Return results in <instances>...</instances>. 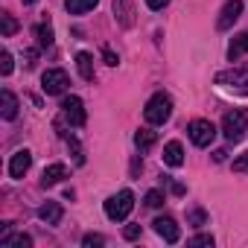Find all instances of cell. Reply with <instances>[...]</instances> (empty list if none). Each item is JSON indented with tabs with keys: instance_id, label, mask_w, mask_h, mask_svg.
<instances>
[{
	"instance_id": "obj_4",
	"label": "cell",
	"mask_w": 248,
	"mask_h": 248,
	"mask_svg": "<svg viewBox=\"0 0 248 248\" xmlns=\"http://www.w3.org/2000/svg\"><path fill=\"white\" fill-rule=\"evenodd\" d=\"M216 85L231 88V91H239V93H248V64H239V67H231V70L216 73Z\"/></svg>"
},
{
	"instance_id": "obj_5",
	"label": "cell",
	"mask_w": 248,
	"mask_h": 248,
	"mask_svg": "<svg viewBox=\"0 0 248 248\" xmlns=\"http://www.w3.org/2000/svg\"><path fill=\"white\" fill-rule=\"evenodd\" d=\"M187 135H190V140L199 149H207L213 143V138H216V126H213L210 120H193L190 126H187Z\"/></svg>"
},
{
	"instance_id": "obj_27",
	"label": "cell",
	"mask_w": 248,
	"mask_h": 248,
	"mask_svg": "<svg viewBox=\"0 0 248 248\" xmlns=\"http://www.w3.org/2000/svg\"><path fill=\"white\" fill-rule=\"evenodd\" d=\"M187 245H213V236H210V233H199V236H193Z\"/></svg>"
},
{
	"instance_id": "obj_19",
	"label": "cell",
	"mask_w": 248,
	"mask_h": 248,
	"mask_svg": "<svg viewBox=\"0 0 248 248\" xmlns=\"http://www.w3.org/2000/svg\"><path fill=\"white\" fill-rule=\"evenodd\" d=\"M96 3H99V0H64V6H67L70 15H85V12L93 9Z\"/></svg>"
},
{
	"instance_id": "obj_18",
	"label": "cell",
	"mask_w": 248,
	"mask_h": 248,
	"mask_svg": "<svg viewBox=\"0 0 248 248\" xmlns=\"http://www.w3.org/2000/svg\"><path fill=\"white\" fill-rule=\"evenodd\" d=\"M0 245H6V248H30L32 245V236H27V233H3L0 236Z\"/></svg>"
},
{
	"instance_id": "obj_3",
	"label": "cell",
	"mask_w": 248,
	"mask_h": 248,
	"mask_svg": "<svg viewBox=\"0 0 248 248\" xmlns=\"http://www.w3.org/2000/svg\"><path fill=\"white\" fill-rule=\"evenodd\" d=\"M132 207H135V193L132 190H120L117 196H111L105 202V216L111 222H123V219L132 213Z\"/></svg>"
},
{
	"instance_id": "obj_16",
	"label": "cell",
	"mask_w": 248,
	"mask_h": 248,
	"mask_svg": "<svg viewBox=\"0 0 248 248\" xmlns=\"http://www.w3.org/2000/svg\"><path fill=\"white\" fill-rule=\"evenodd\" d=\"M76 67L85 82H93V56L91 53H76Z\"/></svg>"
},
{
	"instance_id": "obj_9",
	"label": "cell",
	"mask_w": 248,
	"mask_h": 248,
	"mask_svg": "<svg viewBox=\"0 0 248 248\" xmlns=\"http://www.w3.org/2000/svg\"><path fill=\"white\" fill-rule=\"evenodd\" d=\"M152 228H155V233H158L164 242H178V239H181V228H178L175 219H170V216H158V219L152 222Z\"/></svg>"
},
{
	"instance_id": "obj_29",
	"label": "cell",
	"mask_w": 248,
	"mask_h": 248,
	"mask_svg": "<svg viewBox=\"0 0 248 248\" xmlns=\"http://www.w3.org/2000/svg\"><path fill=\"white\" fill-rule=\"evenodd\" d=\"M123 236H126V239H138L140 236V225H126V228H123Z\"/></svg>"
},
{
	"instance_id": "obj_15",
	"label": "cell",
	"mask_w": 248,
	"mask_h": 248,
	"mask_svg": "<svg viewBox=\"0 0 248 248\" xmlns=\"http://www.w3.org/2000/svg\"><path fill=\"white\" fill-rule=\"evenodd\" d=\"M245 53H248V30L239 32V35H233V41H231V47H228V59L236 62V59L245 56Z\"/></svg>"
},
{
	"instance_id": "obj_10",
	"label": "cell",
	"mask_w": 248,
	"mask_h": 248,
	"mask_svg": "<svg viewBox=\"0 0 248 248\" xmlns=\"http://www.w3.org/2000/svg\"><path fill=\"white\" fill-rule=\"evenodd\" d=\"M30 167H32V155H30V149H18V152L12 155V161H9V175H12V178H24Z\"/></svg>"
},
{
	"instance_id": "obj_1",
	"label": "cell",
	"mask_w": 248,
	"mask_h": 248,
	"mask_svg": "<svg viewBox=\"0 0 248 248\" xmlns=\"http://www.w3.org/2000/svg\"><path fill=\"white\" fill-rule=\"evenodd\" d=\"M245 132H248V114L242 108H233L222 117V135L228 143H239L245 138Z\"/></svg>"
},
{
	"instance_id": "obj_22",
	"label": "cell",
	"mask_w": 248,
	"mask_h": 248,
	"mask_svg": "<svg viewBox=\"0 0 248 248\" xmlns=\"http://www.w3.org/2000/svg\"><path fill=\"white\" fill-rule=\"evenodd\" d=\"M35 35H38V44H41V47H50V44H53V27H50V24H38Z\"/></svg>"
},
{
	"instance_id": "obj_31",
	"label": "cell",
	"mask_w": 248,
	"mask_h": 248,
	"mask_svg": "<svg viewBox=\"0 0 248 248\" xmlns=\"http://www.w3.org/2000/svg\"><path fill=\"white\" fill-rule=\"evenodd\" d=\"M102 59H105V64H117V62H120V59L114 56V50H108V47L102 50Z\"/></svg>"
},
{
	"instance_id": "obj_28",
	"label": "cell",
	"mask_w": 248,
	"mask_h": 248,
	"mask_svg": "<svg viewBox=\"0 0 248 248\" xmlns=\"http://www.w3.org/2000/svg\"><path fill=\"white\" fill-rule=\"evenodd\" d=\"M233 172H248V152L233 161Z\"/></svg>"
},
{
	"instance_id": "obj_26",
	"label": "cell",
	"mask_w": 248,
	"mask_h": 248,
	"mask_svg": "<svg viewBox=\"0 0 248 248\" xmlns=\"http://www.w3.org/2000/svg\"><path fill=\"white\" fill-rule=\"evenodd\" d=\"M0 73L3 76L12 73V53H0Z\"/></svg>"
},
{
	"instance_id": "obj_14",
	"label": "cell",
	"mask_w": 248,
	"mask_h": 248,
	"mask_svg": "<svg viewBox=\"0 0 248 248\" xmlns=\"http://www.w3.org/2000/svg\"><path fill=\"white\" fill-rule=\"evenodd\" d=\"M0 114H3V120L18 117V99H15L12 91H0Z\"/></svg>"
},
{
	"instance_id": "obj_17",
	"label": "cell",
	"mask_w": 248,
	"mask_h": 248,
	"mask_svg": "<svg viewBox=\"0 0 248 248\" xmlns=\"http://www.w3.org/2000/svg\"><path fill=\"white\" fill-rule=\"evenodd\" d=\"M135 143H138L140 152H149V149L158 143V132H152V129H140V132L135 135Z\"/></svg>"
},
{
	"instance_id": "obj_32",
	"label": "cell",
	"mask_w": 248,
	"mask_h": 248,
	"mask_svg": "<svg viewBox=\"0 0 248 248\" xmlns=\"http://www.w3.org/2000/svg\"><path fill=\"white\" fill-rule=\"evenodd\" d=\"M225 155H228L225 149H216V152H213V161H225Z\"/></svg>"
},
{
	"instance_id": "obj_20",
	"label": "cell",
	"mask_w": 248,
	"mask_h": 248,
	"mask_svg": "<svg viewBox=\"0 0 248 248\" xmlns=\"http://www.w3.org/2000/svg\"><path fill=\"white\" fill-rule=\"evenodd\" d=\"M114 12L120 15V24L123 27L132 24V6H129V0H114Z\"/></svg>"
},
{
	"instance_id": "obj_24",
	"label": "cell",
	"mask_w": 248,
	"mask_h": 248,
	"mask_svg": "<svg viewBox=\"0 0 248 248\" xmlns=\"http://www.w3.org/2000/svg\"><path fill=\"white\" fill-rule=\"evenodd\" d=\"M143 202H146V207H161V204H164V193H161V190H149Z\"/></svg>"
},
{
	"instance_id": "obj_7",
	"label": "cell",
	"mask_w": 248,
	"mask_h": 248,
	"mask_svg": "<svg viewBox=\"0 0 248 248\" xmlns=\"http://www.w3.org/2000/svg\"><path fill=\"white\" fill-rule=\"evenodd\" d=\"M67 85H70V79H67V73L59 70V67H50V70H44V76H41V88H44V93H50V96L64 93Z\"/></svg>"
},
{
	"instance_id": "obj_21",
	"label": "cell",
	"mask_w": 248,
	"mask_h": 248,
	"mask_svg": "<svg viewBox=\"0 0 248 248\" xmlns=\"http://www.w3.org/2000/svg\"><path fill=\"white\" fill-rule=\"evenodd\" d=\"M0 32H3V38H12V35L18 32V21L3 12V15H0Z\"/></svg>"
},
{
	"instance_id": "obj_30",
	"label": "cell",
	"mask_w": 248,
	"mask_h": 248,
	"mask_svg": "<svg viewBox=\"0 0 248 248\" xmlns=\"http://www.w3.org/2000/svg\"><path fill=\"white\" fill-rule=\"evenodd\" d=\"M167 3H170V0H146V6H149L152 12H158V9H164Z\"/></svg>"
},
{
	"instance_id": "obj_25",
	"label": "cell",
	"mask_w": 248,
	"mask_h": 248,
	"mask_svg": "<svg viewBox=\"0 0 248 248\" xmlns=\"http://www.w3.org/2000/svg\"><path fill=\"white\" fill-rule=\"evenodd\" d=\"M82 245H85V248H96V245H105V236H99V233H85V236H82Z\"/></svg>"
},
{
	"instance_id": "obj_33",
	"label": "cell",
	"mask_w": 248,
	"mask_h": 248,
	"mask_svg": "<svg viewBox=\"0 0 248 248\" xmlns=\"http://www.w3.org/2000/svg\"><path fill=\"white\" fill-rule=\"evenodd\" d=\"M24 3H27V6H30V3H35V0H24Z\"/></svg>"
},
{
	"instance_id": "obj_2",
	"label": "cell",
	"mask_w": 248,
	"mask_h": 248,
	"mask_svg": "<svg viewBox=\"0 0 248 248\" xmlns=\"http://www.w3.org/2000/svg\"><path fill=\"white\" fill-rule=\"evenodd\" d=\"M143 117H146V123H152V126H164V123L172 117V99H170L167 93H155V96L146 102Z\"/></svg>"
},
{
	"instance_id": "obj_6",
	"label": "cell",
	"mask_w": 248,
	"mask_h": 248,
	"mask_svg": "<svg viewBox=\"0 0 248 248\" xmlns=\"http://www.w3.org/2000/svg\"><path fill=\"white\" fill-rule=\"evenodd\" d=\"M62 117L70 123V126L82 129L85 123H88V114H85V102L79 96H64L62 99Z\"/></svg>"
},
{
	"instance_id": "obj_8",
	"label": "cell",
	"mask_w": 248,
	"mask_h": 248,
	"mask_svg": "<svg viewBox=\"0 0 248 248\" xmlns=\"http://www.w3.org/2000/svg\"><path fill=\"white\" fill-rule=\"evenodd\" d=\"M239 15H242V0H228V3L222 6V12H219V18H216V30H231L236 21H239Z\"/></svg>"
},
{
	"instance_id": "obj_13",
	"label": "cell",
	"mask_w": 248,
	"mask_h": 248,
	"mask_svg": "<svg viewBox=\"0 0 248 248\" xmlns=\"http://www.w3.org/2000/svg\"><path fill=\"white\" fill-rule=\"evenodd\" d=\"M164 164H167V167H181V164H184V146H181L178 140H170V143L164 146Z\"/></svg>"
},
{
	"instance_id": "obj_11",
	"label": "cell",
	"mask_w": 248,
	"mask_h": 248,
	"mask_svg": "<svg viewBox=\"0 0 248 248\" xmlns=\"http://www.w3.org/2000/svg\"><path fill=\"white\" fill-rule=\"evenodd\" d=\"M62 216H64V210H62V204H59V202H44V204L38 207V219H41V222H47V225H59V222H62Z\"/></svg>"
},
{
	"instance_id": "obj_23",
	"label": "cell",
	"mask_w": 248,
	"mask_h": 248,
	"mask_svg": "<svg viewBox=\"0 0 248 248\" xmlns=\"http://www.w3.org/2000/svg\"><path fill=\"white\" fill-rule=\"evenodd\" d=\"M187 222L199 228V225H204V222H207V213H204L202 207H190V210H187Z\"/></svg>"
},
{
	"instance_id": "obj_12",
	"label": "cell",
	"mask_w": 248,
	"mask_h": 248,
	"mask_svg": "<svg viewBox=\"0 0 248 248\" xmlns=\"http://www.w3.org/2000/svg\"><path fill=\"white\" fill-rule=\"evenodd\" d=\"M67 178V167L64 164H50L44 172H41V187H53V184H59V181H64Z\"/></svg>"
}]
</instances>
